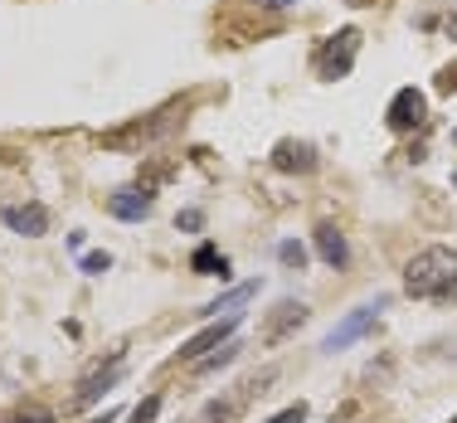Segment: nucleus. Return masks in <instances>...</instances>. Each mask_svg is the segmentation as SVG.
I'll list each match as a JSON object with an SVG mask.
<instances>
[{"mask_svg": "<svg viewBox=\"0 0 457 423\" xmlns=\"http://www.w3.org/2000/svg\"><path fill=\"white\" fill-rule=\"evenodd\" d=\"M404 292L419 302H438V307H453L457 302V248H423V253L409 258L404 268Z\"/></svg>", "mask_w": 457, "mask_h": 423, "instance_id": "nucleus-1", "label": "nucleus"}, {"mask_svg": "<svg viewBox=\"0 0 457 423\" xmlns=\"http://www.w3.org/2000/svg\"><path fill=\"white\" fill-rule=\"evenodd\" d=\"M355 54H361V29H336V35L317 49L312 69H317V79L336 83V79H345V73L355 69Z\"/></svg>", "mask_w": 457, "mask_h": 423, "instance_id": "nucleus-2", "label": "nucleus"}, {"mask_svg": "<svg viewBox=\"0 0 457 423\" xmlns=\"http://www.w3.org/2000/svg\"><path fill=\"white\" fill-rule=\"evenodd\" d=\"M176 112H185V103H170V107H161V112H151L146 122L117 127V132H107V137H103V146L122 151V146H137V141H156L161 132H170V127H176Z\"/></svg>", "mask_w": 457, "mask_h": 423, "instance_id": "nucleus-3", "label": "nucleus"}, {"mask_svg": "<svg viewBox=\"0 0 457 423\" xmlns=\"http://www.w3.org/2000/svg\"><path fill=\"white\" fill-rule=\"evenodd\" d=\"M385 307H389V297H375V302H365V307H355L351 317H345L341 327H336V331L321 341V351H326V355H336V351H345L351 341H361V336L379 321V311H385Z\"/></svg>", "mask_w": 457, "mask_h": 423, "instance_id": "nucleus-4", "label": "nucleus"}, {"mask_svg": "<svg viewBox=\"0 0 457 423\" xmlns=\"http://www.w3.org/2000/svg\"><path fill=\"white\" fill-rule=\"evenodd\" d=\"M385 122L395 127V132H419V127L428 122V97H423L419 88H399L395 97H389Z\"/></svg>", "mask_w": 457, "mask_h": 423, "instance_id": "nucleus-5", "label": "nucleus"}, {"mask_svg": "<svg viewBox=\"0 0 457 423\" xmlns=\"http://www.w3.org/2000/svg\"><path fill=\"white\" fill-rule=\"evenodd\" d=\"M302 321H307V307L292 302V297H282L278 307L268 311V321L258 327V341H263V345H282L292 331H302Z\"/></svg>", "mask_w": 457, "mask_h": 423, "instance_id": "nucleus-6", "label": "nucleus"}, {"mask_svg": "<svg viewBox=\"0 0 457 423\" xmlns=\"http://www.w3.org/2000/svg\"><path fill=\"white\" fill-rule=\"evenodd\" d=\"M273 166L278 170H287V176H312L317 170V146L312 141H278L273 146Z\"/></svg>", "mask_w": 457, "mask_h": 423, "instance_id": "nucleus-7", "label": "nucleus"}, {"mask_svg": "<svg viewBox=\"0 0 457 423\" xmlns=\"http://www.w3.org/2000/svg\"><path fill=\"white\" fill-rule=\"evenodd\" d=\"M234 327H238V317H224V321H214V327H204L200 336H190V341L180 345V355H176V361L195 365V361H200L204 351H214V345H224L228 336H234Z\"/></svg>", "mask_w": 457, "mask_h": 423, "instance_id": "nucleus-8", "label": "nucleus"}, {"mask_svg": "<svg viewBox=\"0 0 457 423\" xmlns=\"http://www.w3.org/2000/svg\"><path fill=\"white\" fill-rule=\"evenodd\" d=\"M0 220H5L15 234H25V238L49 234V210H45V204H5V210H0Z\"/></svg>", "mask_w": 457, "mask_h": 423, "instance_id": "nucleus-9", "label": "nucleus"}, {"mask_svg": "<svg viewBox=\"0 0 457 423\" xmlns=\"http://www.w3.org/2000/svg\"><path fill=\"white\" fill-rule=\"evenodd\" d=\"M122 375H127V361H122V355H112V361H107V370H93V375L79 385V394H73V404L83 409V404H93V399H103V389H112Z\"/></svg>", "mask_w": 457, "mask_h": 423, "instance_id": "nucleus-10", "label": "nucleus"}, {"mask_svg": "<svg viewBox=\"0 0 457 423\" xmlns=\"http://www.w3.org/2000/svg\"><path fill=\"white\" fill-rule=\"evenodd\" d=\"M107 210L127 224H141L151 214V190H117V195H107Z\"/></svg>", "mask_w": 457, "mask_h": 423, "instance_id": "nucleus-11", "label": "nucleus"}, {"mask_svg": "<svg viewBox=\"0 0 457 423\" xmlns=\"http://www.w3.org/2000/svg\"><path fill=\"white\" fill-rule=\"evenodd\" d=\"M317 253L326 268H345L351 263V244H345V234L336 229V224H317Z\"/></svg>", "mask_w": 457, "mask_h": 423, "instance_id": "nucleus-12", "label": "nucleus"}, {"mask_svg": "<svg viewBox=\"0 0 457 423\" xmlns=\"http://www.w3.org/2000/svg\"><path fill=\"white\" fill-rule=\"evenodd\" d=\"M258 287H263V278H248V282H238L234 292H224L220 302H210V307H204L200 317H220V311H224V317H238V307H248V302L258 297Z\"/></svg>", "mask_w": 457, "mask_h": 423, "instance_id": "nucleus-13", "label": "nucleus"}, {"mask_svg": "<svg viewBox=\"0 0 457 423\" xmlns=\"http://www.w3.org/2000/svg\"><path fill=\"white\" fill-rule=\"evenodd\" d=\"M190 268H195L200 278H228V258H224L214 244H200V248H195V253H190Z\"/></svg>", "mask_w": 457, "mask_h": 423, "instance_id": "nucleus-14", "label": "nucleus"}, {"mask_svg": "<svg viewBox=\"0 0 457 423\" xmlns=\"http://www.w3.org/2000/svg\"><path fill=\"white\" fill-rule=\"evenodd\" d=\"M238 351H244V345H238L234 336H228L224 345H214L210 355H200V361H195V375H214V370H224V365H234V361H238Z\"/></svg>", "mask_w": 457, "mask_h": 423, "instance_id": "nucleus-15", "label": "nucleus"}, {"mask_svg": "<svg viewBox=\"0 0 457 423\" xmlns=\"http://www.w3.org/2000/svg\"><path fill=\"white\" fill-rule=\"evenodd\" d=\"M278 379V370L268 365V370H258L253 379H244V389H238V399H253V394H268V385Z\"/></svg>", "mask_w": 457, "mask_h": 423, "instance_id": "nucleus-16", "label": "nucleus"}, {"mask_svg": "<svg viewBox=\"0 0 457 423\" xmlns=\"http://www.w3.org/2000/svg\"><path fill=\"white\" fill-rule=\"evenodd\" d=\"M278 258H282L287 268H297V273H302V263H307V248H302L297 238H282V244H278Z\"/></svg>", "mask_w": 457, "mask_h": 423, "instance_id": "nucleus-17", "label": "nucleus"}, {"mask_svg": "<svg viewBox=\"0 0 457 423\" xmlns=\"http://www.w3.org/2000/svg\"><path fill=\"white\" fill-rule=\"evenodd\" d=\"M83 273H88V278H103L107 273V268H112V253H83Z\"/></svg>", "mask_w": 457, "mask_h": 423, "instance_id": "nucleus-18", "label": "nucleus"}, {"mask_svg": "<svg viewBox=\"0 0 457 423\" xmlns=\"http://www.w3.org/2000/svg\"><path fill=\"white\" fill-rule=\"evenodd\" d=\"M156 414H161V394H151L132 409V423H156Z\"/></svg>", "mask_w": 457, "mask_h": 423, "instance_id": "nucleus-19", "label": "nucleus"}, {"mask_svg": "<svg viewBox=\"0 0 457 423\" xmlns=\"http://www.w3.org/2000/svg\"><path fill=\"white\" fill-rule=\"evenodd\" d=\"M234 409H238V399H228V404H210L200 414V423H228V419H234Z\"/></svg>", "mask_w": 457, "mask_h": 423, "instance_id": "nucleus-20", "label": "nucleus"}, {"mask_svg": "<svg viewBox=\"0 0 457 423\" xmlns=\"http://www.w3.org/2000/svg\"><path fill=\"white\" fill-rule=\"evenodd\" d=\"M268 423H307V404H302V399H297V404H287V409H282V414H273Z\"/></svg>", "mask_w": 457, "mask_h": 423, "instance_id": "nucleus-21", "label": "nucleus"}, {"mask_svg": "<svg viewBox=\"0 0 457 423\" xmlns=\"http://www.w3.org/2000/svg\"><path fill=\"white\" fill-rule=\"evenodd\" d=\"M176 229H185V234L204 229V214H200V210H180V214H176Z\"/></svg>", "mask_w": 457, "mask_h": 423, "instance_id": "nucleus-22", "label": "nucleus"}, {"mask_svg": "<svg viewBox=\"0 0 457 423\" xmlns=\"http://www.w3.org/2000/svg\"><path fill=\"white\" fill-rule=\"evenodd\" d=\"M10 423H54V414L49 409H25V414H15Z\"/></svg>", "mask_w": 457, "mask_h": 423, "instance_id": "nucleus-23", "label": "nucleus"}, {"mask_svg": "<svg viewBox=\"0 0 457 423\" xmlns=\"http://www.w3.org/2000/svg\"><path fill=\"white\" fill-rule=\"evenodd\" d=\"M438 93H457V63H448V69L438 73Z\"/></svg>", "mask_w": 457, "mask_h": 423, "instance_id": "nucleus-24", "label": "nucleus"}, {"mask_svg": "<svg viewBox=\"0 0 457 423\" xmlns=\"http://www.w3.org/2000/svg\"><path fill=\"white\" fill-rule=\"evenodd\" d=\"M443 29H448V39H457V10H453L448 20H443Z\"/></svg>", "mask_w": 457, "mask_h": 423, "instance_id": "nucleus-25", "label": "nucleus"}, {"mask_svg": "<svg viewBox=\"0 0 457 423\" xmlns=\"http://www.w3.org/2000/svg\"><path fill=\"white\" fill-rule=\"evenodd\" d=\"M117 419V409H103V419H93V423H112Z\"/></svg>", "mask_w": 457, "mask_h": 423, "instance_id": "nucleus-26", "label": "nucleus"}, {"mask_svg": "<svg viewBox=\"0 0 457 423\" xmlns=\"http://www.w3.org/2000/svg\"><path fill=\"white\" fill-rule=\"evenodd\" d=\"M351 5H375V0H351Z\"/></svg>", "mask_w": 457, "mask_h": 423, "instance_id": "nucleus-27", "label": "nucleus"}, {"mask_svg": "<svg viewBox=\"0 0 457 423\" xmlns=\"http://www.w3.org/2000/svg\"><path fill=\"white\" fill-rule=\"evenodd\" d=\"M273 5H297V0H273Z\"/></svg>", "mask_w": 457, "mask_h": 423, "instance_id": "nucleus-28", "label": "nucleus"}, {"mask_svg": "<svg viewBox=\"0 0 457 423\" xmlns=\"http://www.w3.org/2000/svg\"><path fill=\"white\" fill-rule=\"evenodd\" d=\"M453 186H457V170H453Z\"/></svg>", "mask_w": 457, "mask_h": 423, "instance_id": "nucleus-29", "label": "nucleus"}, {"mask_svg": "<svg viewBox=\"0 0 457 423\" xmlns=\"http://www.w3.org/2000/svg\"><path fill=\"white\" fill-rule=\"evenodd\" d=\"M453 141H457V132H453Z\"/></svg>", "mask_w": 457, "mask_h": 423, "instance_id": "nucleus-30", "label": "nucleus"}, {"mask_svg": "<svg viewBox=\"0 0 457 423\" xmlns=\"http://www.w3.org/2000/svg\"><path fill=\"white\" fill-rule=\"evenodd\" d=\"M448 423H457V419H448Z\"/></svg>", "mask_w": 457, "mask_h": 423, "instance_id": "nucleus-31", "label": "nucleus"}]
</instances>
